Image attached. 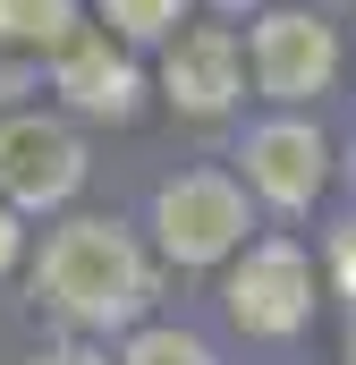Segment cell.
<instances>
[{
	"instance_id": "6da1fadb",
	"label": "cell",
	"mask_w": 356,
	"mask_h": 365,
	"mask_svg": "<svg viewBox=\"0 0 356 365\" xmlns=\"http://www.w3.org/2000/svg\"><path fill=\"white\" fill-rule=\"evenodd\" d=\"M43 306H60L68 323H127L153 280H145V255L110 230V221H68L51 247H43Z\"/></svg>"
},
{
	"instance_id": "7a4b0ae2",
	"label": "cell",
	"mask_w": 356,
	"mask_h": 365,
	"mask_svg": "<svg viewBox=\"0 0 356 365\" xmlns=\"http://www.w3.org/2000/svg\"><path fill=\"white\" fill-rule=\"evenodd\" d=\"M153 230H162V255H178V264H221L246 238V195L212 170H187L153 195Z\"/></svg>"
},
{
	"instance_id": "3957f363",
	"label": "cell",
	"mask_w": 356,
	"mask_h": 365,
	"mask_svg": "<svg viewBox=\"0 0 356 365\" xmlns=\"http://www.w3.org/2000/svg\"><path fill=\"white\" fill-rule=\"evenodd\" d=\"M85 179V145L60 119H0V204H68Z\"/></svg>"
},
{
	"instance_id": "277c9868",
	"label": "cell",
	"mask_w": 356,
	"mask_h": 365,
	"mask_svg": "<svg viewBox=\"0 0 356 365\" xmlns=\"http://www.w3.org/2000/svg\"><path fill=\"white\" fill-rule=\"evenodd\" d=\"M305 314H314V272H305L297 247H255V255L229 272V323H238V331L288 340Z\"/></svg>"
},
{
	"instance_id": "5b68a950",
	"label": "cell",
	"mask_w": 356,
	"mask_h": 365,
	"mask_svg": "<svg viewBox=\"0 0 356 365\" xmlns=\"http://www.w3.org/2000/svg\"><path fill=\"white\" fill-rule=\"evenodd\" d=\"M331 68H340V43H331L323 17H305V9H271L263 26H255V77H263V93L305 102V93L331 86Z\"/></svg>"
},
{
	"instance_id": "8992f818",
	"label": "cell",
	"mask_w": 356,
	"mask_h": 365,
	"mask_svg": "<svg viewBox=\"0 0 356 365\" xmlns=\"http://www.w3.org/2000/svg\"><path fill=\"white\" fill-rule=\"evenodd\" d=\"M323 170H331V153H323V136L305 119H271V128L246 136V179L263 187L271 204H288V212L323 195Z\"/></svg>"
},
{
	"instance_id": "52a82bcc",
	"label": "cell",
	"mask_w": 356,
	"mask_h": 365,
	"mask_svg": "<svg viewBox=\"0 0 356 365\" xmlns=\"http://www.w3.org/2000/svg\"><path fill=\"white\" fill-rule=\"evenodd\" d=\"M162 86L187 119H221L229 102H238V43L221 34V26H204V34H178L170 60H162Z\"/></svg>"
},
{
	"instance_id": "ba28073f",
	"label": "cell",
	"mask_w": 356,
	"mask_h": 365,
	"mask_svg": "<svg viewBox=\"0 0 356 365\" xmlns=\"http://www.w3.org/2000/svg\"><path fill=\"white\" fill-rule=\"evenodd\" d=\"M51 86L77 110H93V119H127L136 110V68L110 51V34H68L60 60H51Z\"/></svg>"
},
{
	"instance_id": "9c48e42d",
	"label": "cell",
	"mask_w": 356,
	"mask_h": 365,
	"mask_svg": "<svg viewBox=\"0 0 356 365\" xmlns=\"http://www.w3.org/2000/svg\"><path fill=\"white\" fill-rule=\"evenodd\" d=\"M68 34H77V0H0V43L60 51Z\"/></svg>"
},
{
	"instance_id": "30bf717a",
	"label": "cell",
	"mask_w": 356,
	"mask_h": 365,
	"mask_svg": "<svg viewBox=\"0 0 356 365\" xmlns=\"http://www.w3.org/2000/svg\"><path fill=\"white\" fill-rule=\"evenodd\" d=\"M178 9H187V0H102V17H110L127 43H162L178 26Z\"/></svg>"
},
{
	"instance_id": "8fae6325",
	"label": "cell",
	"mask_w": 356,
	"mask_h": 365,
	"mask_svg": "<svg viewBox=\"0 0 356 365\" xmlns=\"http://www.w3.org/2000/svg\"><path fill=\"white\" fill-rule=\"evenodd\" d=\"M127 365H212V349H204L195 331H136Z\"/></svg>"
},
{
	"instance_id": "7c38bea8",
	"label": "cell",
	"mask_w": 356,
	"mask_h": 365,
	"mask_svg": "<svg viewBox=\"0 0 356 365\" xmlns=\"http://www.w3.org/2000/svg\"><path fill=\"white\" fill-rule=\"evenodd\" d=\"M331 272H340V289L356 297V230H340V238H331Z\"/></svg>"
},
{
	"instance_id": "4fadbf2b",
	"label": "cell",
	"mask_w": 356,
	"mask_h": 365,
	"mask_svg": "<svg viewBox=\"0 0 356 365\" xmlns=\"http://www.w3.org/2000/svg\"><path fill=\"white\" fill-rule=\"evenodd\" d=\"M9 264H17V212L0 204V272H9Z\"/></svg>"
},
{
	"instance_id": "5bb4252c",
	"label": "cell",
	"mask_w": 356,
	"mask_h": 365,
	"mask_svg": "<svg viewBox=\"0 0 356 365\" xmlns=\"http://www.w3.org/2000/svg\"><path fill=\"white\" fill-rule=\"evenodd\" d=\"M34 365H102L93 349H51V357H34Z\"/></svg>"
},
{
	"instance_id": "9a60e30c",
	"label": "cell",
	"mask_w": 356,
	"mask_h": 365,
	"mask_svg": "<svg viewBox=\"0 0 356 365\" xmlns=\"http://www.w3.org/2000/svg\"><path fill=\"white\" fill-rule=\"evenodd\" d=\"M221 9H255V0H221Z\"/></svg>"
}]
</instances>
